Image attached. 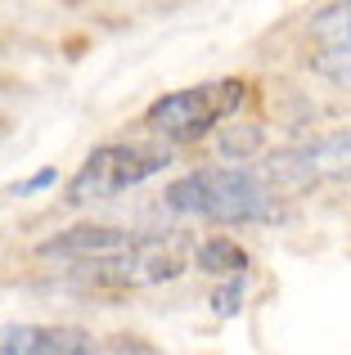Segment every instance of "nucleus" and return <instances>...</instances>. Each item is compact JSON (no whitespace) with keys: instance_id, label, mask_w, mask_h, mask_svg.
Instances as JSON below:
<instances>
[{"instance_id":"obj_1","label":"nucleus","mask_w":351,"mask_h":355,"mask_svg":"<svg viewBox=\"0 0 351 355\" xmlns=\"http://www.w3.org/2000/svg\"><path fill=\"white\" fill-rule=\"evenodd\" d=\"M162 202L176 216L207 225H271L284 220V193H275L252 166H198L167 184Z\"/></svg>"},{"instance_id":"obj_2","label":"nucleus","mask_w":351,"mask_h":355,"mask_svg":"<svg viewBox=\"0 0 351 355\" xmlns=\"http://www.w3.org/2000/svg\"><path fill=\"white\" fill-rule=\"evenodd\" d=\"M248 99V81L239 77H221V81H203V86H185L171 95H158L144 108V130L162 135L167 144H194V139L212 135L225 117H234Z\"/></svg>"},{"instance_id":"obj_3","label":"nucleus","mask_w":351,"mask_h":355,"mask_svg":"<svg viewBox=\"0 0 351 355\" xmlns=\"http://www.w3.org/2000/svg\"><path fill=\"white\" fill-rule=\"evenodd\" d=\"M167 166H171L167 144H131V139H122V144H99V148H90L86 162L72 171L63 198H68L72 207H81V202H104V198H117V193L153 180V175L167 171Z\"/></svg>"},{"instance_id":"obj_4","label":"nucleus","mask_w":351,"mask_h":355,"mask_svg":"<svg viewBox=\"0 0 351 355\" xmlns=\"http://www.w3.org/2000/svg\"><path fill=\"white\" fill-rule=\"evenodd\" d=\"M351 171V135H320L302 148H284V153H271L257 175L271 184L275 193L289 189H311L320 180H338V175Z\"/></svg>"},{"instance_id":"obj_5","label":"nucleus","mask_w":351,"mask_h":355,"mask_svg":"<svg viewBox=\"0 0 351 355\" xmlns=\"http://www.w3.org/2000/svg\"><path fill=\"white\" fill-rule=\"evenodd\" d=\"M185 270V257L162 239H140L135 248L117 252V257H99L81 266V284L95 288H149L167 284Z\"/></svg>"},{"instance_id":"obj_6","label":"nucleus","mask_w":351,"mask_h":355,"mask_svg":"<svg viewBox=\"0 0 351 355\" xmlns=\"http://www.w3.org/2000/svg\"><path fill=\"white\" fill-rule=\"evenodd\" d=\"M311 36H316V50H311V72L334 86H351V0L347 5H325L311 18Z\"/></svg>"},{"instance_id":"obj_7","label":"nucleus","mask_w":351,"mask_h":355,"mask_svg":"<svg viewBox=\"0 0 351 355\" xmlns=\"http://www.w3.org/2000/svg\"><path fill=\"white\" fill-rule=\"evenodd\" d=\"M0 355H95V338L72 324H0Z\"/></svg>"},{"instance_id":"obj_8","label":"nucleus","mask_w":351,"mask_h":355,"mask_svg":"<svg viewBox=\"0 0 351 355\" xmlns=\"http://www.w3.org/2000/svg\"><path fill=\"white\" fill-rule=\"evenodd\" d=\"M140 243V234H131V230H117V225H72L63 230V234L45 239L41 257H59V261H99V257H117V252L135 248Z\"/></svg>"},{"instance_id":"obj_9","label":"nucleus","mask_w":351,"mask_h":355,"mask_svg":"<svg viewBox=\"0 0 351 355\" xmlns=\"http://www.w3.org/2000/svg\"><path fill=\"white\" fill-rule=\"evenodd\" d=\"M194 266H198L203 275L243 279V275H248V252L239 248L234 239H225V234H212V239H203L198 248H194Z\"/></svg>"},{"instance_id":"obj_10","label":"nucleus","mask_w":351,"mask_h":355,"mask_svg":"<svg viewBox=\"0 0 351 355\" xmlns=\"http://www.w3.org/2000/svg\"><path fill=\"white\" fill-rule=\"evenodd\" d=\"M54 180H59V171L54 166H41V171H32L27 180H14L9 184V198H32V193H41V189H54Z\"/></svg>"},{"instance_id":"obj_11","label":"nucleus","mask_w":351,"mask_h":355,"mask_svg":"<svg viewBox=\"0 0 351 355\" xmlns=\"http://www.w3.org/2000/svg\"><path fill=\"white\" fill-rule=\"evenodd\" d=\"M243 306V279H225V284L212 293V311L216 315H239Z\"/></svg>"},{"instance_id":"obj_12","label":"nucleus","mask_w":351,"mask_h":355,"mask_svg":"<svg viewBox=\"0 0 351 355\" xmlns=\"http://www.w3.org/2000/svg\"><path fill=\"white\" fill-rule=\"evenodd\" d=\"M262 144V130H225V135H221V153H234V157H248L252 153V148Z\"/></svg>"}]
</instances>
